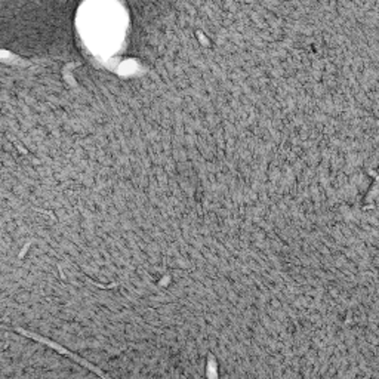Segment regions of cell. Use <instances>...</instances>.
I'll return each instance as SVG.
<instances>
[{"label":"cell","mask_w":379,"mask_h":379,"mask_svg":"<svg viewBox=\"0 0 379 379\" xmlns=\"http://www.w3.org/2000/svg\"><path fill=\"white\" fill-rule=\"evenodd\" d=\"M20 332L22 333V335H25V336H30V338H33V340H36V341H40V343H44V344H46V345H49V347H52L53 350H55V351H58V353L60 354H64V356H67V357H70V359H73V360H76L79 364H82V366H85V368H88L91 372H93V373H97L98 376H101L102 379H112L110 376H108V375H105L101 369H98V368H95L93 366V364L92 363H89V361H86L85 359H80L77 354H74V353H72V351H69V350H65V348H62V347H60L58 344H55V343H52L51 340H46V338H42V336H39V335H34V333H30V332H25V331H21L20 329Z\"/></svg>","instance_id":"6da1fadb"}]
</instances>
